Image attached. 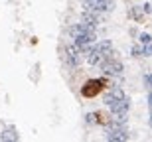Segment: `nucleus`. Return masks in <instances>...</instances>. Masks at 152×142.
Returning <instances> with one entry per match:
<instances>
[{
	"label": "nucleus",
	"mask_w": 152,
	"mask_h": 142,
	"mask_svg": "<svg viewBox=\"0 0 152 142\" xmlns=\"http://www.w3.org/2000/svg\"><path fill=\"white\" fill-rule=\"evenodd\" d=\"M99 65H101L103 73L109 75V77H111V75H121V73L124 71V65L118 61V59L113 55V53H111V55H107L101 63H99Z\"/></svg>",
	"instance_id": "obj_1"
},
{
	"label": "nucleus",
	"mask_w": 152,
	"mask_h": 142,
	"mask_svg": "<svg viewBox=\"0 0 152 142\" xmlns=\"http://www.w3.org/2000/svg\"><path fill=\"white\" fill-rule=\"evenodd\" d=\"M83 8L89 12H111L115 8V2L113 0H85L83 2Z\"/></svg>",
	"instance_id": "obj_2"
},
{
	"label": "nucleus",
	"mask_w": 152,
	"mask_h": 142,
	"mask_svg": "<svg viewBox=\"0 0 152 142\" xmlns=\"http://www.w3.org/2000/svg\"><path fill=\"white\" fill-rule=\"evenodd\" d=\"M81 47H77L73 44V46H67L65 47V63H67L69 67H79L81 65Z\"/></svg>",
	"instance_id": "obj_3"
},
{
	"label": "nucleus",
	"mask_w": 152,
	"mask_h": 142,
	"mask_svg": "<svg viewBox=\"0 0 152 142\" xmlns=\"http://www.w3.org/2000/svg\"><path fill=\"white\" fill-rule=\"evenodd\" d=\"M73 40H75V46L81 47V51H87L89 46L97 40V34H95V32H81V34L75 36Z\"/></svg>",
	"instance_id": "obj_4"
},
{
	"label": "nucleus",
	"mask_w": 152,
	"mask_h": 142,
	"mask_svg": "<svg viewBox=\"0 0 152 142\" xmlns=\"http://www.w3.org/2000/svg\"><path fill=\"white\" fill-rule=\"evenodd\" d=\"M111 107V113L113 114H129V109H130V99H118V101H115V103H111L109 105Z\"/></svg>",
	"instance_id": "obj_5"
},
{
	"label": "nucleus",
	"mask_w": 152,
	"mask_h": 142,
	"mask_svg": "<svg viewBox=\"0 0 152 142\" xmlns=\"http://www.w3.org/2000/svg\"><path fill=\"white\" fill-rule=\"evenodd\" d=\"M105 138L111 142H126V140H130V134L126 132V128H118V130H107Z\"/></svg>",
	"instance_id": "obj_6"
},
{
	"label": "nucleus",
	"mask_w": 152,
	"mask_h": 142,
	"mask_svg": "<svg viewBox=\"0 0 152 142\" xmlns=\"http://www.w3.org/2000/svg\"><path fill=\"white\" fill-rule=\"evenodd\" d=\"M118 99H124V91L121 89V87H113V89H109V91L105 93V97H103V103L109 107L111 103L118 101Z\"/></svg>",
	"instance_id": "obj_7"
},
{
	"label": "nucleus",
	"mask_w": 152,
	"mask_h": 142,
	"mask_svg": "<svg viewBox=\"0 0 152 142\" xmlns=\"http://www.w3.org/2000/svg\"><path fill=\"white\" fill-rule=\"evenodd\" d=\"M0 140L2 142H18L20 140V134H18V130L14 126H8V128H4V130L0 132Z\"/></svg>",
	"instance_id": "obj_8"
},
{
	"label": "nucleus",
	"mask_w": 152,
	"mask_h": 142,
	"mask_svg": "<svg viewBox=\"0 0 152 142\" xmlns=\"http://www.w3.org/2000/svg\"><path fill=\"white\" fill-rule=\"evenodd\" d=\"M101 87H103V83L101 81H87V85L83 87V95L85 97H93V95H97V93L101 91Z\"/></svg>",
	"instance_id": "obj_9"
},
{
	"label": "nucleus",
	"mask_w": 152,
	"mask_h": 142,
	"mask_svg": "<svg viewBox=\"0 0 152 142\" xmlns=\"http://www.w3.org/2000/svg\"><path fill=\"white\" fill-rule=\"evenodd\" d=\"M81 22H87V24H91V26H95V28H97V24H101V14H99V12L85 10L83 14H81Z\"/></svg>",
	"instance_id": "obj_10"
},
{
	"label": "nucleus",
	"mask_w": 152,
	"mask_h": 142,
	"mask_svg": "<svg viewBox=\"0 0 152 142\" xmlns=\"http://www.w3.org/2000/svg\"><path fill=\"white\" fill-rule=\"evenodd\" d=\"M95 47L101 51L103 55H111V53H113V42H111V40H103V42H99Z\"/></svg>",
	"instance_id": "obj_11"
},
{
	"label": "nucleus",
	"mask_w": 152,
	"mask_h": 142,
	"mask_svg": "<svg viewBox=\"0 0 152 142\" xmlns=\"http://www.w3.org/2000/svg\"><path fill=\"white\" fill-rule=\"evenodd\" d=\"M130 16L134 18V20H138V22H140L142 18H144V12H142V8H138V6H134V8L130 10Z\"/></svg>",
	"instance_id": "obj_12"
},
{
	"label": "nucleus",
	"mask_w": 152,
	"mask_h": 142,
	"mask_svg": "<svg viewBox=\"0 0 152 142\" xmlns=\"http://www.w3.org/2000/svg\"><path fill=\"white\" fill-rule=\"evenodd\" d=\"M130 53H132L134 57L144 55V46H132V47H130Z\"/></svg>",
	"instance_id": "obj_13"
},
{
	"label": "nucleus",
	"mask_w": 152,
	"mask_h": 142,
	"mask_svg": "<svg viewBox=\"0 0 152 142\" xmlns=\"http://www.w3.org/2000/svg\"><path fill=\"white\" fill-rule=\"evenodd\" d=\"M138 40H140V44H142V46H146V44H150L152 36L148 34V32H144V34H140V38H138Z\"/></svg>",
	"instance_id": "obj_14"
},
{
	"label": "nucleus",
	"mask_w": 152,
	"mask_h": 142,
	"mask_svg": "<svg viewBox=\"0 0 152 142\" xmlns=\"http://www.w3.org/2000/svg\"><path fill=\"white\" fill-rule=\"evenodd\" d=\"M85 122H87V125H95V122H97V119H95V113H89V114H87V119H85Z\"/></svg>",
	"instance_id": "obj_15"
},
{
	"label": "nucleus",
	"mask_w": 152,
	"mask_h": 142,
	"mask_svg": "<svg viewBox=\"0 0 152 142\" xmlns=\"http://www.w3.org/2000/svg\"><path fill=\"white\" fill-rule=\"evenodd\" d=\"M140 8H142V12H144V14H146V16H148V14H150V2H146V4H144V6H140Z\"/></svg>",
	"instance_id": "obj_16"
},
{
	"label": "nucleus",
	"mask_w": 152,
	"mask_h": 142,
	"mask_svg": "<svg viewBox=\"0 0 152 142\" xmlns=\"http://www.w3.org/2000/svg\"><path fill=\"white\" fill-rule=\"evenodd\" d=\"M150 81H152L150 73H144V85H146V87H150Z\"/></svg>",
	"instance_id": "obj_17"
},
{
	"label": "nucleus",
	"mask_w": 152,
	"mask_h": 142,
	"mask_svg": "<svg viewBox=\"0 0 152 142\" xmlns=\"http://www.w3.org/2000/svg\"><path fill=\"white\" fill-rule=\"evenodd\" d=\"M150 53H152V50H150V44H146V46H144V57H150Z\"/></svg>",
	"instance_id": "obj_18"
}]
</instances>
